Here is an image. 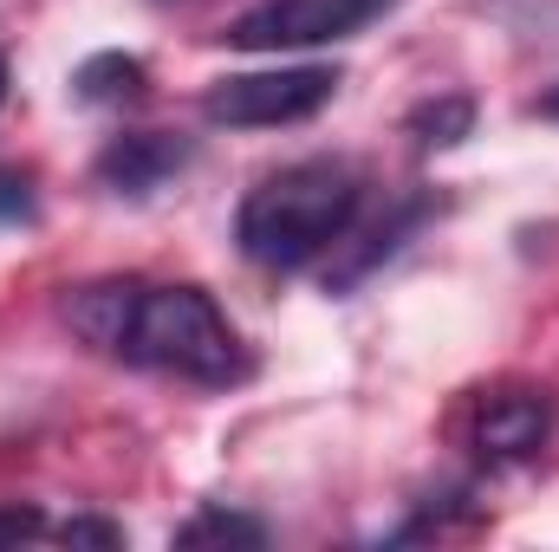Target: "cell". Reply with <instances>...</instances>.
Listing matches in <instances>:
<instances>
[{
	"mask_svg": "<svg viewBox=\"0 0 559 552\" xmlns=\"http://www.w3.org/2000/svg\"><path fill=\"white\" fill-rule=\"evenodd\" d=\"M540 118H559V85L547 92V98H540Z\"/></svg>",
	"mask_w": 559,
	"mask_h": 552,
	"instance_id": "13",
	"label": "cell"
},
{
	"mask_svg": "<svg viewBox=\"0 0 559 552\" xmlns=\"http://www.w3.org/2000/svg\"><path fill=\"white\" fill-rule=\"evenodd\" d=\"M358 202H365V182L352 163H332V156H306V163H286L274 176H261L248 195H241V215H235V241L254 267L267 274H299L312 267L319 254H332L352 221H358Z\"/></svg>",
	"mask_w": 559,
	"mask_h": 552,
	"instance_id": "2",
	"label": "cell"
},
{
	"mask_svg": "<svg viewBox=\"0 0 559 552\" xmlns=\"http://www.w3.org/2000/svg\"><path fill=\"white\" fill-rule=\"evenodd\" d=\"M39 533V514H0V540H26Z\"/></svg>",
	"mask_w": 559,
	"mask_h": 552,
	"instance_id": "11",
	"label": "cell"
},
{
	"mask_svg": "<svg viewBox=\"0 0 559 552\" xmlns=\"http://www.w3.org/2000/svg\"><path fill=\"white\" fill-rule=\"evenodd\" d=\"M417 131L423 143H455L468 131V105H429V111H417Z\"/></svg>",
	"mask_w": 559,
	"mask_h": 552,
	"instance_id": "8",
	"label": "cell"
},
{
	"mask_svg": "<svg viewBox=\"0 0 559 552\" xmlns=\"http://www.w3.org/2000/svg\"><path fill=\"white\" fill-rule=\"evenodd\" d=\"M72 332L131 371H163L202 391H228L254 371L235 319L202 292L176 279H92L66 299Z\"/></svg>",
	"mask_w": 559,
	"mask_h": 552,
	"instance_id": "1",
	"label": "cell"
},
{
	"mask_svg": "<svg viewBox=\"0 0 559 552\" xmlns=\"http://www.w3.org/2000/svg\"><path fill=\"white\" fill-rule=\"evenodd\" d=\"M0 215L13 221V215H33V195H26V176H7L0 169Z\"/></svg>",
	"mask_w": 559,
	"mask_h": 552,
	"instance_id": "10",
	"label": "cell"
},
{
	"mask_svg": "<svg viewBox=\"0 0 559 552\" xmlns=\"http://www.w3.org/2000/svg\"><path fill=\"white\" fill-rule=\"evenodd\" d=\"M138 92H143V65L138 59L105 52V59H92V65L79 72V98H92V105H124V98H138Z\"/></svg>",
	"mask_w": 559,
	"mask_h": 552,
	"instance_id": "7",
	"label": "cell"
},
{
	"mask_svg": "<svg viewBox=\"0 0 559 552\" xmlns=\"http://www.w3.org/2000/svg\"><path fill=\"white\" fill-rule=\"evenodd\" d=\"M338 92L332 65H274V72H241V79H215L202 92V118L228 124V131H274V124H306L312 111H325Z\"/></svg>",
	"mask_w": 559,
	"mask_h": 552,
	"instance_id": "3",
	"label": "cell"
},
{
	"mask_svg": "<svg viewBox=\"0 0 559 552\" xmlns=\"http://www.w3.org/2000/svg\"><path fill=\"white\" fill-rule=\"evenodd\" d=\"M554 435V391H534V384H508V391H488L475 404V455L481 461H527L540 455Z\"/></svg>",
	"mask_w": 559,
	"mask_h": 552,
	"instance_id": "5",
	"label": "cell"
},
{
	"mask_svg": "<svg viewBox=\"0 0 559 552\" xmlns=\"http://www.w3.org/2000/svg\"><path fill=\"white\" fill-rule=\"evenodd\" d=\"M66 540H118L111 527H66Z\"/></svg>",
	"mask_w": 559,
	"mask_h": 552,
	"instance_id": "12",
	"label": "cell"
},
{
	"mask_svg": "<svg viewBox=\"0 0 559 552\" xmlns=\"http://www.w3.org/2000/svg\"><path fill=\"white\" fill-rule=\"evenodd\" d=\"M189 163V149L176 137H163V131H131V137H118L105 156H98V176L118 189V195H150L163 176H176Z\"/></svg>",
	"mask_w": 559,
	"mask_h": 552,
	"instance_id": "6",
	"label": "cell"
},
{
	"mask_svg": "<svg viewBox=\"0 0 559 552\" xmlns=\"http://www.w3.org/2000/svg\"><path fill=\"white\" fill-rule=\"evenodd\" d=\"M0 105H7V59H0Z\"/></svg>",
	"mask_w": 559,
	"mask_h": 552,
	"instance_id": "14",
	"label": "cell"
},
{
	"mask_svg": "<svg viewBox=\"0 0 559 552\" xmlns=\"http://www.w3.org/2000/svg\"><path fill=\"white\" fill-rule=\"evenodd\" d=\"M182 540H261V527H248L235 514H202L195 527H182Z\"/></svg>",
	"mask_w": 559,
	"mask_h": 552,
	"instance_id": "9",
	"label": "cell"
},
{
	"mask_svg": "<svg viewBox=\"0 0 559 552\" xmlns=\"http://www.w3.org/2000/svg\"><path fill=\"white\" fill-rule=\"evenodd\" d=\"M397 0H261L248 7L228 39L241 52H299V46H332L365 33L371 20H384Z\"/></svg>",
	"mask_w": 559,
	"mask_h": 552,
	"instance_id": "4",
	"label": "cell"
}]
</instances>
